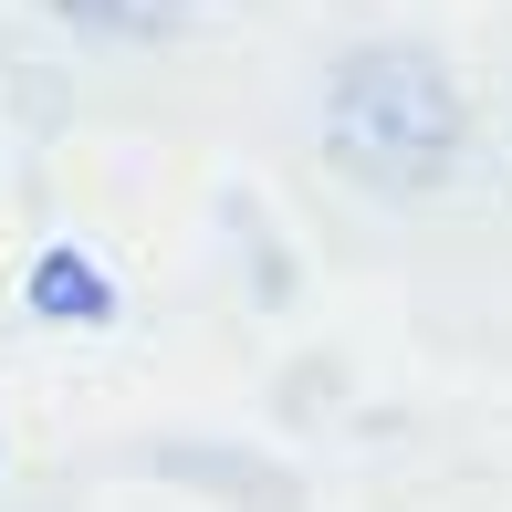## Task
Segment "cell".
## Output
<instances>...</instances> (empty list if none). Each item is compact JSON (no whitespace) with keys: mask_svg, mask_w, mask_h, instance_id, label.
I'll list each match as a JSON object with an SVG mask.
<instances>
[{"mask_svg":"<svg viewBox=\"0 0 512 512\" xmlns=\"http://www.w3.org/2000/svg\"><path fill=\"white\" fill-rule=\"evenodd\" d=\"M324 147L335 168L377 178V189H429L439 168L460 157V95L429 53H345L335 84H324Z\"/></svg>","mask_w":512,"mask_h":512,"instance_id":"6da1fadb","label":"cell"},{"mask_svg":"<svg viewBox=\"0 0 512 512\" xmlns=\"http://www.w3.org/2000/svg\"><path fill=\"white\" fill-rule=\"evenodd\" d=\"M32 304L53 324H105L115 314V283L84 262V251H42V262H32Z\"/></svg>","mask_w":512,"mask_h":512,"instance_id":"7a4b0ae2","label":"cell"},{"mask_svg":"<svg viewBox=\"0 0 512 512\" xmlns=\"http://www.w3.org/2000/svg\"><path fill=\"white\" fill-rule=\"evenodd\" d=\"M63 21H84V32H115V42H157L178 21V0H53Z\"/></svg>","mask_w":512,"mask_h":512,"instance_id":"3957f363","label":"cell"}]
</instances>
